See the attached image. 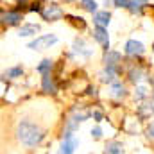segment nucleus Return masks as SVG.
I'll return each mask as SVG.
<instances>
[{
    "label": "nucleus",
    "instance_id": "obj_9",
    "mask_svg": "<svg viewBox=\"0 0 154 154\" xmlns=\"http://www.w3.org/2000/svg\"><path fill=\"white\" fill-rule=\"evenodd\" d=\"M93 22L97 27H108L111 22V13L109 11H97L93 16Z\"/></svg>",
    "mask_w": 154,
    "mask_h": 154
},
{
    "label": "nucleus",
    "instance_id": "obj_2",
    "mask_svg": "<svg viewBox=\"0 0 154 154\" xmlns=\"http://www.w3.org/2000/svg\"><path fill=\"white\" fill-rule=\"evenodd\" d=\"M57 43V38L54 34H43V36H38L36 39H32L29 43V48L32 50H45V48H50V45Z\"/></svg>",
    "mask_w": 154,
    "mask_h": 154
},
{
    "label": "nucleus",
    "instance_id": "obj_1",
    "mask_svg": "<svg viewBox=\"0 0 154 154\" xmlns=\"http://www.w3.org/2000/svg\"><path fill=\"white\" fill-rule=\"evenodd\" d=\"M16 136L18 140L25 145V147H36L43 142L45 138V131L39 127L38 124L31 122V120H20L16 125Z\"/></svg>",
    "mask_w": 154,
    "mask_h": 154
},
{
    "label": "nucleus",
    "instance_id": "obj_13",
    "mask_svg": "<svg viewBox=\"0 0 154 154\" xmlns=\"http://www.w3.org/2000/svg\"><path fill=\"white\" fill-rule=\"evenodd\" d=\"M109 95L111 97H115V99H124L125 97V86L122 84V82H113L111 84V88H109Z\"/></svg>",
    "mask_w": 154,
    "mask_h": 154
},
{
    "label": "nucleus",
    "instance_id": "obj_22",
    "mask_svg": "<svg viewBox=\"0 0 154 154\" xmlns=\"http://www.w3.org/2000/svg\"><path fill=\"white\" fill-rule=\"evenodd\" d=\"M91 136H93L95 140H99V138L102 136V129H100V127H95V129H91Z\"/></svg>",
    "mask_w": 154,
    "mask_h": 154
},
{
    "label": "nucleus",
    "instance_id": "obj_20",
    "mask_svg": "<svg viewBox=\"0 0 154 154\" xmlns=\"http://www.w3.org/2000/svg\"><path fill=\"white\" fill-rule=\"evenodd\" d=\"M134 99H138V100H143V99H147V88H143V86H138V88H136V91H134Z\"/></svg>",
    "mask_w": 154,
    "mask_h": 154
},
{
    "label": "nucleus",
    "instance_id": "obj_4",
    "mask_svg": "<svg viewBox=\"0 0 154 154\" xmlns=\"http://www.w3.org/2000/svg\"><path fill=\"white\" fill-rule=\"evenodd\" d=\"M124 52H125L127 56H131V57H136V56H142V54L145 52V47H143L142 41L129 39V41L125 43V47H124Z\"/></svg>",
    "mask_w": 154,
    "mask_h": 154
},
{
    "label": "nucleus",
    "instance_id": "obj_24",
    "mask_svg": "<svg viewBox=\"0 0 154 154\" xmlns=\"http://www.w3.org/2000/svg\"><path fill=\"white\" fill-rule=\"evenodd\" d=\"M147 133H149V136H152L154 138V122L149 125V129H147Z\"/></svg>",
    "mask_w": 154,
    "mask_h": 154
},
{
    "label": "nucleus",
    "instance_id": "obj_18",
    "mask_svg": "<svg viewBox=\"0 0 154 154\" xmlns=\"http://www.w3.org/2000/svg\"><path fill=\"white\" fill-rule=\"evenodd\" d=\"M22 75H23V68L22 66H11L5 72V77H11V79H16V77H22Z\"/></svg>",
    "mask_w": 154,
    "mask_h": 154
},
{
    "label": "nucleus",
    "instance_id": "obj_6",
    "mask_svg": "<svg viewBox=\"0 0 154 154\" xmlns=\"http://www.w3.org/2000/svg\"><path fill=\"white\" fill-rule=\"evenodd\" d=\"M22 13L20 11H4L2 13V23L4 25H9V27H13V25H18L20 22H22Z\"/></svg>",
    "mask_w": 154,
    "mask_h": 154
},
{
    "label": "nucleus",
    "instance_id": "obj_16",
    "mask_svg": "<svg viewBox=\"0 0 154 154\" xmlns=\"http://www.w3.org/2000/svg\"><path fill=\"white\" fill-rule=\"evenodd\" d=\"M104 154H122V143H118V142H109V143L106 145Z\"/></svg>",
    "mask_w": 154,
    "mask_h": 154
},
{
    "label": "nucleus",
    "instance_id": "obj_11",
    "mask_svg": "<svg viewBox=\"0 0 154 154\" xmlns=\"http://www.w3.org/2000/svg\"><path fill=\"white\" fill-rule=\"evenodd\" d=\"M77 147V138H65L63 143H61V149H59V154H74Z\"/></svg>",
    "mask_w": 154,
    "mask_h": 154
},
{
    "label": "nucleus",
    "instance_id": "obj_19",
    "mask_svg": "<svg viewBox=\"0 0 154 154\" xmlns=\"http://www.w3.org/2000/svg\"><path fill=\"white\" fill-rule=\"evenodd\" d=\"M36 70H38L39 74H50V70H52V61H50V59H43L38 65Z\"/></svg>",
    "mask_w": 154,
    "mask_h": 154
},
{
    "label": "nucleus",
    "instance_id": "obj_15",
    "mask_svg": "<svg viewBox=\"0 0 154 154\" xmlns=\"http://www.w3.org/2000/svg\"><path fill=\"white\" fill-rule=\"evenodd\" d=\"M145 75L143 74V70L140 68V66H133L131 70H129V81L131 82H138V81H142V77Z\"/></svg>",
    "mask_w": 154,
    "mask_h": 154
},
{
    "label": "nucleus",
    "instance_id": "obj_14",
    "mask_svg": "<svg viewBox=\"0 0 154 154\" xmlns=\"http://www.w3.org/2000/svg\"><path fill=\"white\" fill-rule=\"evenodd\" d=\"M154 115V108L152 104L149 106V104H142V106H138V118L140 120H147V118H151Z\"/></svg>",
    "mask_w": 154,
    "mask_h": 154
},
{
    "label": "nucleus",
    "instance_id": "obj_23",
    "mask_svg": "<svg viewBox=\"0 0 154 154\" xmlns=\"http://www.w3.org/2000/svg\"><path fill=\"white\" fill-rule=\"evenodd\" d=\"M91 115L95 118V122H100V120H102V113H100V111H93Z\"/></svg>",
    "mask_w": 154,
    "mask_h": 154
},
{
    "label": "nucleus",
    "instance_id": "obj_8",
    "mask_svg": "<svg viewBox=\"0 0 154 154\" xmlns=\"http://www.w3.org/2000/svg\"><path fill=\"white\" fill-rule=\"evenodd\" d=\"M41 90L45 93H52V95L57 91L56 81H54V77L50 75V74H43V77H41Z\"/></svg>",
    "mask_w": 154,
    "mask_h": 154
},
{
    "label": "nucleus",
    "instance_id": "obj_10",
    "mask_svg": "<svg viewBox=\"0 0 154 154\" xmlns=\"http://www.w3.org/2000/svg\"><path fill=\"white\" fill-rule=\"evenodd\" d=\"M36 32H39V25H36V23H25V25H22V27H20V31H18L20 38L36 36Z\"/></svg>",
    "mask_w": 154,
    "mask_h": 154
},
{
    "label": "nucleus",
    "instance_id": "obj_21",
    "mask_svg": "<svg viewBox=\"0 0 154 154\" xmlns=\"http://www.w3.org/2000/svg\"><path fill=\"white\" fill-rule=\"evenodd\" d=\"M113 2H115L116 7H125V9H127L129 4H131V0H113Z\"/></svg>",
    "mask_w": 154,
    "mask_h": 154
},
{
    "label": "nucleus",
    "instance_id": "obj_7",
    "mask_svg": "<svg viewBox=\"0 0 154 154\" xmlns=\"http://www.w3.org/2000/svg\"><path fill=\"white\" fill-rule=\"evenodd\" d=\"M122 63V54L116 50H106L104 54V65L106 66H120Z\"/></svg>",
    "mask_w": 154,
    "mask_h": 154
},
{
    "label": "nucleus",
    "instance_id": "obj_3",
    "mask_svg": "<svg viewBox=\"0 0 154 154\" xmlns=\"http://www.w3.org/2000/svg\"><path fill=\"white\" fill-rule=\"evenodd\" d=\"M63 9L57 5V4H48V5H45V9L41 11V16H43V20H47V22H57V20H61L63 18Z\"/></svg>",
    "mask_w": 154,
    "mask_h": 154
},
{
    "label": "nucleus",
    "instance_id": "obj_12",
    "mask_svg": "<svg viewBox=\"0 0 154 154\" xmlns=\"http://www.w3.org/2000/svg\"><path fill=\"white\" fill-rule=\"evenodd\" d=\"M74 52H77L79 56H84V57H90L91 56V48H88L82 39H75L74 41Z\"/></svg>",
    "mask_w": 154,
    "mask_h": 154
},
{
    "label": "nucleus",
    "instance_id": "obj_25",
    "mask_svg": "<svg viewBox=\"0 0 154 154\" xmlns=\"http://www.w3.org/2000/svg\"><path fill=\"white\" fill-rule=\"evenodd\" d=\"M20 2H25V0H20Z\"/></svg>",
    "mask_w": 154,
    "mask_h": 154
},
{
    "label": "nucleus",
    "instance_id": "obj_5",
    "mask_svg": "<svg viewBox=\"0 0 154 154\" xmlns=\"http://www.w3.org/2000/svg\"><path fill=\"white\" fill-rule=\"evenodd\" d=\"M93 38L97 39V43H99L104 50H109V36H108L106 27H95V29H93Z\"/></svg>",
    "mask_w": 154,
    "mask_h": 154
},
{
    "label": "nucleus",
    "instance_id": "obj_17",
    "mask_svg": "<svg viewBox=\"0 0 154 154\" xmlns=\"http://www.w3.org/2000/svg\"><path fill=\"white\" fill-rule=\"evenodd\" d=\"M82 9H86L88 13H97V0H81Z\"/></svg>",
    "mask_w": 154,
    "mask_h": 154
}]
</instances>
